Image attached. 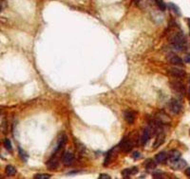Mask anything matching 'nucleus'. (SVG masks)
<instances>
[{"mask_svg": "<svg viewBox=\"0 0 190 179\" xmlns=\"http://www.w3.org/2000/svg\"><path fill=\"white\" fill-rule=\"evenodd\" d=\"M186 38L184 36V34L182 33V31H177L176 34H174L171 37V43L173 45V47L177 50V51L180 52H184V50L187 48V45H186Z\"/></svg>", "mask_w": 190, "mask_h": 179, "instance_id": "1", "label": "nucleus"}, {"mask_svg": "<svg viewBox=\"0 0 190 179\" xmlns=\"http://www.w3.org/2000/svg\"><path fill=\"white\" fill-rule=\"evenodd\" d=\"M170 88L173 90L175 92H177L178 94L181 95H184L186 92V88L184 84L182 83V81L179 80V78H176V79H172L170 81Z\"/></svg>", "mask_w": 190, "mask_h": 179, "instance_id": "2", "label": "nucleus"}, {"mask_svg": "<svg viewBox=\"0 0 190 179\" xmlns=\"http://www.w3.org/2000/svg\"><path fill=\"white\" fill-rule=\"evenodd\" d=\"M168 108H169L170 112L173 114H179L182 109V102L179 101L178 99H175V98L171 99L170 101L168 102Z\"/></svg>", "mask_w": 190, "mask_h": 179, "instance_id": "3", "label": "nucleus"}, {"mask_svg": "<svg viewBox=\"0 0 190 179\" xmlns=\"http://www.w3.org/2000/svg\"><path fill=\"white\" fill-rule=\"evenodd\" d=\"M119 148H120V150H122V152H129L132 150V148H133V141H132L130 138L125 137L123 140L120 142Z\"/></svg>", "mask_w": 190, "mask_h": 179, "instance_id": "4", "label": "nucleus"}, {"mask_svg": "<svg viewBox=\"0 0 190 179\" xmlns=\"http://www.w3.org/2000/svg\"><path fill=\"white\" fill-rule=\"evenodd\" d=\"M167 73L170 74L171 76H173L174 78H179V79H182L185 76L186 73L182 69H179V68H170L168 69Z\"/></svg>", "mask_w": 190, "mask_h": 179, "instance_id": "5", "label": "nucleus"}, {"mask_svg": "<svg viewBox=\"0 0 190 179\" xmlns=\"http://www.w3.org/2000/svg\"><path fill=\"white\" fill-rule=\"evenodd\" d=\"M124 118L128 124L131 125V124H133L135 122L136 118H137V113H136L135 110H125V112H124Z\"/></svg>", "mask_w": 190, "mask_h": 179, "instance_id": "6", "label": "nucleus"}, {"mask_svg": "<svg viewBox=\"0 0 190 179\" xmlns=\"http://www.w3.org/2000/svg\"><path fill=\"white\" fill-rule=\"evenodd\" d=\"M155 120L158 123L161 125H168L170 123V118L167 115L166 113L161 112L159 113H157V115L155 117Z\"/></svg>", "mask_w": 190, "mask_h": 179, "instance_id": "7", "label": "nucleus"}, {"mask_svg": "<svg viewBox=\"0 0 190 179\" xmlns=\"http://www.w3.org/2000/svg\"><path fill=\"white\" fill-rule=\"evenodd\" d=\"M187 165V163L185 162V161L184 159H182L181 157L180 158H178L176 160H174V161H171V164H170V167L172 168L173 170H182V169H184V168Z\"/></svg>", "mask_w": 190, "mask_h": 179, "instance_id": "8", "label": "nucleus"}, {"mask_svg": "<svg viewBox=\"0 0 190 179\" xmlns=\"http://www.w3.org/2000/svg\"><path fill=\"white\" fill-rule=\"evenodd\" d=\"M167 61L169 62L172 65H180V66H182V64H184V61H182V59L181 58L180 56H178L177 55H175V53H169V55H167Z\"/></svg>", "mask_w": 190, "mask_h": 179, "instance_id": "9", "label": "nucleus"}, {"mask_svg": "<svg viewBox=\"0 0 190 179\" xmlns=\"http://www.w3.org/2000/svg\"><path fill=\"white\" fill-rule=\"evenodd\" d=\"M151 134H152L151 129H150V127H146L145 130H144V132H143V134H142V137H141V144L145 146L146 143L148 142V140L150 139V137H151Z\"/></svg>", "mask_w": 190, "mask_h": 179, "instance_id": "10", "label": "nucleus"}, {"mask_svg": "<svg viewBox=\"0 0 190 179\" xmlns=\"http://www.w3.org/2000/svg\"><path fill=\"white\" fill-rule=\"evenodd\" d=\"M47 168L49 170H55L58 168V159L56 157V153H53L52 156L47 162Z\"/></svg>", "mask_w": 190, "mask_h": 179, "instance_id": "11", "label": "nucleus"}, {"mask_svg": "<svg viewBox=\"0 0 190 179\" xmlns=\"http://www.w3.org/2000/svg\"><path fill=\"white\" fill-rule=\"evenodd\" d=\"M73 159H74V156H73V155L70 152H66L63 153V155H62V162H63L64 165L70 166V164L72 163Z\"/></svg>", "mask_w": 190, "mask_h": 179, "instance_id": "12", "label": "nucleus"}, {"mask_svg": "<svg viewBox=\"0 0 190 179\" xmlns=\"http://www.w3.org/2000/svg\"><path fill=\"white\" fill-rule=\"evenodd\" d=\"M164 139H166V135H164V132H158L155 141H154V143H153V148L154 149L159 148V147L164 142Z\"/></svg>", "mask_w": 190, "mask_h": 179, "instance_id": "13", "label": "nucleus"}, {"mask_svg": "<svg viewBox=\"0 0 190 179\" xmlns=\"http://www.w3.org/2000/svg\"><path fill=\"white\" fill-rule=\"evenodd\" d=\"M117 155V150L116 148H113L111 149L110 151L107 153V155L106 157V160H105V166H107V164L111 163L112 160L115 158V156Z\"/></svg>", "mask_w": 190, "mask_h": 179, "instance_id": "14", "label": "nucleus"}, {"mask_svg": "<svg viewBox=\"0 0 190 179\" xmlns=\"http://www.w3.org/2000/svg\"><path fill=\"white\" fill-rule=\"evenodd\" d=\"M168 159V155L166 152H159L155 155V161L157 163H164Z\"/></svg>", "mask_w": 190, "mask_h": 179, "instance_id": "15", "label": "nucleus"}, {"mask_svg": "<svg viewBox=\"0 0 190 179\" xmlns=\"http://www.w3.org/2000/svg\"><path fill=\"white\" fill-rule=\"evenodd\" d=\"M138 173V169L136 167L133 168H128V169H125L122 171V174H123L124 177H129L130 175H134Z\"/></svg>", "mask_w": 190, "mask_h": 179, "instance_id": "16", "label": "nucleus"}, {"mask_svg": "<svg viewBox=\"0 0 190 179\" xmlns=\"http://www.w3.org/2000/svg\"><path fill=\"white\" fill-rule=\"evenodd\" d=\"M157 162L153 159H148L145 162V167L146 171H153L154 169H156Z\"/></svg>", "mask_w": 190, "mask_h": 179, "instance_id": "17", "label": "nucleus"}, {"mask_svg": "<svg viewBox=\"0 0 190 179\" xmlns=\"http://www.w3.org/2000/svg\"><path fill=\"white\" fill-rule=\"evenodd\" d=\"M66 141H67V136H66V135H63V136H61V138L59 139V141H58V144H57V147H56L55 151H54V153H57L61 149L63 148L64 146L66 145Z\"/></svg>", "mask_w": 190, "mask_h": 179, "instance_id": "18", "label": "nucleus"}, {"mask_svg": "<svg viewBox=\"0 0 190 179\" xmlns=\"http://www.w3.org/2000/svg\"><path fill=\"white\" fill-rule=\"evenodd\" d=\"M180 157H181V152L177 151V150H173V151L170 152L169 155H168V159L170 161H174L178 158H180Z\"/></svg>", "mask_w": 190, "mask_h": 179, "instance_id": "19", "label": "nucleus"}, {"mask_svg": "<svg viewBox=\"0 0 190 179\" xmlns=\"http://www.w3.org/2000/svg\"><path fill=\"white\" fill-rule=\"evenodd\" d=\"M168 7H169V9H170L173 13H176L177 15H179V16L182 15L181 10H180V8H179V7H178L176 4H174V3H169V4H168Z\"/></svg>", "mask_w": 190, "mask_h": 179, "instance_id": "20", "label": "nucleus"}, {"mask_svg": "<svg viewBox=\"0 0 190 179\" xmlns=\"http://www.w3.org/2000/svg\"><path fill=\"white\" fill-rule=\"evenodd\" d=\"M6 173L9 176H13V175L16 174V169L12 165H8L6 167Z\"/></svg>", "mask_w": 190, "mask_h": 179, "instance_id": "21", "label": "nucleus"}, {"mask_svg": "<svg viewBox=\"0 0 190 179\" xmlns=\"http://www.w3.org/2000/svg\"><path fill=\"white\" fill-rule=\"evenodd\" d=\"M156 1V4L158 6V8H159L162 12H164V10H166V3H164L163 0H155Z\"/></svg>", "mask_w": 190, "mask_h": 179, "instance_id": "22", "label": "nucleus"}, {"mask_svg": "<svg viewBox=\"0 0 190 179\" xmlns=\"http://www.w3.org/2000/svg\"><path fill=\"white\" fill-rule=\"evenodd\" d=\"M18 153H19V155H20L21 159H22V160L26 161L28 159V155L24 152V150H22V149L20 148V147L18 148Z\"/></svg>", "mask_w": 190, "mask_h": 179, "instance_id": "23", "label": "nucleus"}, {"mask_svg": "<svg viewBox=\"0 0 190 179\" xmlns=\"http://www.w3.org/2000/svg\"><path fill=\"white\" fill-rule=\"evenodd\" d=\"M4 146H5V148L8 150L9 152H12L13 151L12 142H10L9 139H5V140H4Z\"/></svg>", "mask_w": 190, "mask_h": 179, "instance_id": "24", "label": "nucleus"}, {"mask_svg": "<svg viewBox=\"0 0 190 179\" xmlns=\"http://www.w3.org/2000/svg\"><path fill=\"white\" fill-rule=\"evenodd\" d=\"M152 176L154 178H161V177H163V171H154L153 174H152Z\"/></svg>", "mask_w": 190, "mask_h": 179, "instance_id": "25", "label": "nucleus"}, {"mask_svg": "<svg viewBox=\"0 0 190 179\" xmlns=\"http://www.w3.org/2000/svg\"><path fill=\"white\" fill-rule=\"evenodd\" d=\"M51 175L49 174H36L34 175V178H37V179H47V178H49Z\"/></svg>", "mask_w": 190, "mask_h": 179, "instance_id": "26", "label": "nucleus"}, {"mask_svg": "<svg viewBox=\"0 0 190 179\" xmlns=\"http://www.w3.org/2000/svg\"><path fill=\"white\" fill-rule=\"evenodd\" d=\"M141 153L140 152H133V155H132V156H133V158L134 159H138V158H140V157H141Z\"/></svg>", "mask_w": 190, "mask_h": 179, "instance_id": "27", "label": "nucleus"}, {"mask_svg": "<svg viewBox=\"0 0 190 179\" xmlns=\"http://www.w3.org/2000/svg\"><path fill=\"white\" fill-rule=\"evenodd\" d=\"M184 62L185 63H190V53H187L184 56Z\"/></svg>", "mask_w": 190, "mask_h": 179, "instance_id": "28", "label": "nucleus"}, {"mask_svg": "<svg viewBox=\"0 0 190 179\" xmlns=\"http://www.w3.org/2000/svg\"><path fill=\"white\" fill-rule=\"evenodd\" d=\"M99 178H101V179H109L110 176H109V175H107V174H100Z\"/></svg>", "mask_w": 190, "mask_h": 179, "instance_id": "29", "label": "nucleus"}, {"mask_svg": "<svg viewBox=\"0 0 190 179\" xmlns=\"http://www.w3.org/2000/svg\"><path fill=\"white\" fill-rule=\"evenodd\" d=\"M184 173H185V175H186V176L190 177V168H187V169L185 170Z\"/></svg>", "mask_w": 190, "mask_h": 179, "instance_id": "30", "label": "nucleus"}, {"mask_svg": "<svg viewBox=\"0 0 190 179\" xmlns=\"http://www.w3.org/2000/svg\"><path fill=\"white\" fill-rule=\"evenodd\" d=\"M187 23H188V27H189V31H190V18H187Z\"/></svg>", "mask_w": 190, "mask_h": 179, "instance_id": "31", "label": "nucleus"}, {"mask_svg": "<svg viewBox=\"0 0 190 179\" xmlns=\"http://www.w3.org/2000/svg\"><path fill=\"white\" fill-rule=\"evenodd\" d=\"M1 10H2V6H1V4H0V12H1Z\"/></svg>", "mask_w": 190, "mask_h": 179, "instance_id": "32", "label": "nucleus"}]
</instances>
